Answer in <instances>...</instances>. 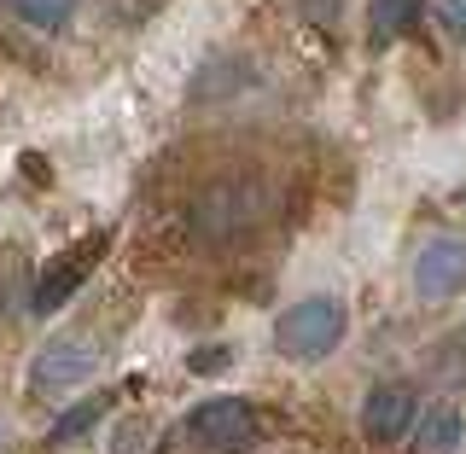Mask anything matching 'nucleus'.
<instances>
[{
	"label": "nucleus",
	"mask_w": 466,
	"mask_h": 454,
	"mask_svg": "<svg viewBox=\"0 0 466 454\" xmlns=\"http://www.w3.org/2000/svg\"><path fill=\"white\" fill-rule=\"evenodd\" d=\"M350 332V309L339 298H298L291 309H280V320H274V349H280L286 361H327L332 349L344 344Z\"/></svg>",
	"instance_id": "1"
},
{
	"label": "nucleus",
	"mask_w": 466,
	"mask_h": 454,
	"mask_svg": "<svg viewBox=\"0 0 466 454\" xmlns=\"http://www.w3.org/2000/svg\"><path fill=\"white\" fill-rule=\"evenodd\" d=\"M257 408L245 397H204L198 408H187L181 419V443L193 454H245L257 443Z\"/></svg>",
	"instance_id": "2"
},
{
	"label": "nucleus",
	"mask_w": 466,
	"mask_h": 454,
	"mask_svg": "<svg viewBox=\"0 0 466 454\" xmlns=\"http://www.w3.org/2000/svg\"><path fill=\"white\" fill-rule=\"evenodd\" d=\"M99 361H106V349L94 338H53L29 361V390L35 397H70V390H82L99 373Z\"/></svg>",
	"instance_id": "3"
},
{
	"label": "nucleus",
	"mask_w": 466,
	"mask_h": 454,
	"mask_svg": "<svg viewBox=\"0 0 466 454\" xmlns=\"http://www.w3.org/2000/svg\"><path fill=\"white\" fill-rule=\"evenodd\" d=\"M106 257V233H87V239L76 245V251H65V257H53L47 268H41V280H35V291H29V315H58L70 298L82 291V280L94 274V262Z\"/></svg>",
	"instance_id": "4"
},
{
	"label": "nucleus",
	"mask_w": 466,
	"mask_h": 454,
	"mask_svg": "<svg viewBox=\"0 0 466 454\" xmlns=\"http://www.w3.org/2000/svg\"><path fill=\"white\" fill-rule=\"evenodd\" d=\"M461 291H466V239L461 233H437L414 257V298L449 303V298H461Z\"/></svg>",
	"instance_id": "5"
},
{
	"label": "nucleus",
	"mask_w": 466,
	"mask_h": 454,
	"mask_svg": "<svg viewBox=\"0 0 466 454\" xmlns=\"http://www.w3.org/2000/svg\"><path fill=\"white\" fill-rule=\"evenodd\" d=\"M414 419H420V402H414L408 385H379V390H368V402H361V437L379 443V449L402 443V437L414 431Z\"/></svg>",
	"instance_id": "6"
},
{
	"label": "nucleus",
	"mask_w": 466,
	"mask_h": 454,
	"mask_svg": "<svg viewBox=\"0 0 466 454\" xmlns=\"http://www.w3.org/2000/svg\"><path fill=\"white\" fill-rule=\"evenodd\" d=\"M262 210H268V193H262L257 181L210 187V193L198 198V227H204V233H233V227H251Z\"/></svg>",
	"instance_id": "7"
},
{
	"label": "nucleus",
	"mask_w": 466,
	"mask_h": 454,
	"mask_svg": "<svg viewBox=\"0 0 466 454\" xmlns=\"http://www.w3.org/2000/svg\"><path fill=\"white\" fill-rule=\"evenodd\" d=\"M414 449L408 454H461L466 443V419H461V408L455 402H431V408H420V419H414Z\"/></svg>",
	"instance_id": "8"
},
{
	"label": "nucleus",
	"mask_w": 466,
	"mask_h": 454,
	"mask_svg": "<svg viewBox=\"0 0 466 454\" xmlns=\"http://www.w3.org/2000/svg\"><path fill=\"white\" fill-rule=\"evenodd\" d=\"M426 6H431V0H373V6H368V47L373 53L397 47L408 29L420 24V12H426Z\"/></svg>",
	"instance_id": "9"
},
{
	"label": "nucleus",
	"mask_w": 466,
	"mask_h": 454,
	"mask_svg": "<svg viewBox=\"0 0 466 454\" xmlns=\"http://www.w3.org/2000/svg\"><path fill=\"white\" fill-rule=\"evenodd\" d=\"M12 6V18H18L24 29H41V35H58L70 18H76V6L82 0H6Z\"/></svg>",
	"instance_id": "10"
},
{
	"label": "nucleus",
	"mask_w": 466,
	"mask_h": 454,
	"mask_svg": "<svg viewBox=\"0 0 466 454\" xmlns=\"http://www.w3.org/2000/svg\"><path fill=\"white\" fill-rule=\"evenodd\" d=\"M106 408H111V397H87V402H76V408H70V414L47 431V449H65V443H76V437H87L99 419H106Z\"/></svg>",
	"instance_id": "11"
},
{
	"label": "nucleus",
	"mask_w": 466,
	"mask_h": 454,
	"mask_svg": "<svg viewBox=\"0 0 466 454\" xmlns=\"http://www.w3.org/2000/svg\"><path fill=\"white\" fill-rule=\"evenodd\" d=\"M344 6H350V0H298L303 24H315V29H332V24L344 18Z\"/></svg>",
	"instance_id": "12"
},
{
	"label": "nucleus",
	"mask_w": 466,
	"mask_h": 454,
	"mask_svg": "<svg viewBox=\"0 0 466 454\" xmlns=\"http://www.w3.org/2000/svg\"><path fill=\"white\" fill-rule=\"evenodd\" d=\"M431 18L443 24L455 41H466V0H431Z\"/></svg>",
	"instance_id": "13"
},
{
	"label": "nucleus",
	"mask_w": 466,
	"mask_h": 454,
	"mask_svg": "<svg viewBox=\"0 0 466 454\" xmlns=\"http://www.w3.org/2000/svg\"><path fill=\"white\" fill-rule=\"evenodd\" d=\"M187 368H193V373H216V368H228V349H193Z\"/></svg>",
	"instance_id": "14"
}]
</instances>
